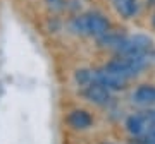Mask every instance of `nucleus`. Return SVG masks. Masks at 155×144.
Wrapping results in <instances>:
<instances>
[{
    "label": "nucleus",
    "mask_w": 155,
    "mask_h": 144,
    "mask_svg": "<svg viewBox=\"0 0 155 144\" xmlns=\"http://www.w3.org/2000/svg\"><path fill=\"white\" fill-rule=\"evenodd\" d=\"M95 83L102 84V86L107 88L110 93H117V91L126 89L129 81L121 77V76H117V74H114V72H110L105 65H104V67L95 69Z\"/></svg>",
    "instance_id": "obj_3"
},
{
    "label": "nucleus",
    "mask_w": 155,
    "mask_h": 144,
    "mask_svg": "<svg viewBox=\"0 0 155 144\" xmlns=\"http://www.w3.org/2000/svg\"><path fill=\"white\" fill-rule=\"evenodd\" d=\"M127 34L126 33H119V31H114V29H110L107 34H104L102 38H98L97 41H98V45L102 46V48H109V50H116L117 46L122 43V39L126 38Z\"/></svg>",
    "instance_id": "obj_9"
},
{
    "label": "nucleus",
    "mask_w": 155,
    "mask_h": 144,
    "mask_svg": "<svg viewBox=\"0 0 155 144\" xmlns=\"http://www.w3.org/2000/svg\"><path fill=\"white\" fill-rule=\"evenodd\" d=\"M66 122L74 130H86L93 125V115L84 108H74L67 113Z\"/></svg>",
    "instance_id": "obj_6"
},
{
    "label": "nucleus",
    "mask_w": 155,
    "mask_h": 144,
    "mask_svg": "<svg viewBox=\"0 0 155 144\" xmlns=\"http://www.w3.org/2000/svg\"><path fill=\"white\" fill-rule=\"evenodd\" d=\"M131 101L140 108H155V84H140L131 93Z\"/></svg>",
    "instance_id": "obj_5"
},
{
    "label": "nucleus",
    "mask_w": 155,
    "mask_h": 144,
    "mask_svg": "<svg viewBox=\"0 0 155 144\" xmlns=\"http://www.w3.org/2000/svg\"><path fill=\"white\" fill-rule=\"evenodd\" d=\"M47 2V5L50 9H54V11H61V9H66V0H45Z\"/></svg>",
    "instance_id": "obj_13"
},
{
    "label": "nucleus",
    "mask_w": 155,
    "mask_h": 144,
    "mask_svg": "<svg viewBox=\"0 0 155 144\" xmlns=\"http://www.w3.org/2000/svg\"><path fill=\"white\" fill-rule=\"evenodd\" d=\"M131 139H133V144H155V125H152L145 134Z\"/></svg>",
    "instance_id": "obj_12"
},
{
    "label": "nucleus",
    "mask_w": 155,
    "mask_h": 144,
    "mask_svg": "<svg viewBox=\"0 0 155 144\" xmlns=\"http://www.w3.org/2000/svg\"><path fill=\"white\" fill-rule=\"evenodd\" d=\"M74 83L78 84L79 89H83V88H86L88 84L95 83V69H86V67L78 69V70L74 72Z\"/></svg>",
    "instance_id": "obj_10"
},
{
    "label": "nucleus",
    "mask_w": 155,
    "mask_h": 144,
    "mask_svg": "<svg viewBox=\"0 0 155 144\" xmlns=\"http://www.w3.org/2000/svg\"><path fill=\"white\" fill-rule=\"evenodd\" d=\"M152 28L155 29V14H153V16H152Z\"/></svg>",
    "instance_id": "obj_15"
},
{
    "label": "nucleus",
    "mask_w": 155,
    "mask_h": 144,
    "mask_svg": "<svg viewBox=\"0 0 155 144\" xmlns=\"http://www.w3.org/2000/svg\"><path fill=\"white\" fill-rule=\"evenodd\" d=\"M145 117H147V120H148L150 127L152 125H155V108H147V110H143Z\"/></svg>",
    "instance_id": "obj_14"
},
{
    "label": "nucleus",
    "mask_w": 155,
    "mask_h": 144,
    "mask_svg": "<svg viewBox=\"0 0 155 144\" xmlns=\"http://www.w3.org/2000/svg\"><path fill=\"white\" fill-rule=\"evenodd\" d=\"M124 125H126V130L131 137H138V136L145 134L150 129V124H148V120H147V117H145L143 111H136L133 115H129L126 118V124Z\"/></svg>",
    "instance_id": "obj_7"
},
{
    "label": "nucleus",
    "mask_w": 155,
    "mask_h": 144,
    "mask_svg": "<svg viewBox=\"0 0 155 144\" xmlns=\"http://www.w3.org/2000/svg\"><path fill=\"white\" fill-rule=\"evenodd\" d=\"M81 96H83L88 103L97 105V106H105V105H109L110 100H112V93L98 83H91V84H88L86 88H83L81 89Z\"/></svg>",
    "instance_id": "obj_4"
},
{
    "label": "nucleus",
    "mask_w": 155,
    "mask_h": 144,
    "mask_svg": "<svg viewBox=\"0 0 155 144\" xmlns=\"http://www.w3.org/2000/svg\"><path fill=\"white\" fill-rule=\"evenodd\" d=\"M152 48L153 43L147 34H127L122 39V43L114 50V53L116 57H143L150 55Z\"/></svg>",
    "instance_id": "obj_1"
},
{
    "label": "nucleus",
    "mask_w": 155,
    "mask_h": 144,
    "mask_svg": "<svg viewBox=\"0 0 155 144\" xmlns=\"http://www.w3.org/2000/svg\"><path fill=\"white\" fill-rule=\"evenodd\" d=\"M84 21H86V36L98 39L104 34H107L112 29V24L105 14L100 11H90L84 14Z\"/></svg>",
    "instance_id": "obj_2"
},
{
    "label": "nucleus",
    "mask_w": 155,
    "mask_h": 144,
    "mask_svg": "<svg viewBox=\"0 0 155 144\" xmlns=\"http://www.w3.org/2000/svg\"><path fill=\"white\" fill-rule=\"evenodd\" d=\"M69 31H72L78 36H86V21H84V14H78L71 17L69 21Z\"/></svg>",
    "instance_id": "obj_11"
},
{
    "label": "nucleus",
    "mask_w": 155,
    "mask_h": 144,
    "mask_svg": "<svg viewBox=\"0 0 155 144\" xmlns=\"http://www.w3.org/2000/svg\"><path fill=\"white\" fill-rule=\"evenodd\" d=\"M102 144H116V142H102Z\"/></svg>",
    "instance_id": "obj_16"
},
{
    "label": "nucleus",
    "mask_w": 155,
    "mask_h": 144,
    "mask_svg": "<svg viewBox=\"0 0 155 144\" xmlns=\"http://www.w3.org/2000/svg\"><path fill=\"white\" fill-rule=\"evenodd\" d=\"M114 9L121 17L131 19L140 11V0H114Z\"/></svg>",
    "instance_id": "obj_8"
}]
</instances>
